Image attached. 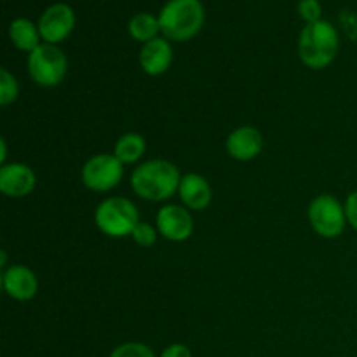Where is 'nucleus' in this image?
Returning <instances> with one entry per match:
<instances>
[{
    "instance_id": "obj_4",
    "label": "nucleus",
    "mask_w": 357,
    "mask_h": 357,
    "mask_svg": "<svg viewBox=\"0 0 357 357\" xmlns=\"http://www.w3.org/2000/svg\"><path fill=\"white\" fill-rule=\"evenodd\" d=\"M94 223L105 236L122 239L131 236L139 223L138 208L126 197H108L98 204Z\"/></svg>"
},
{
    "instance_id": "obj_2",
    "label": "nucleus",
    "mask_w": 357,
    "mask_h": 357,
    "mask_svg": "<svg viewBox=\"0 0 357 357\" xmlns=\"http://www.w3.org/2000/svg\"><path fill=\"white\" fill-rule=\"evenodd\" d=\"M340 47V35L333 23L319 20L303 26L298 37V56L310 70H323L335 61Z\"/></svg>"
},
{
    "instance_id": "obj_8",
    "label": "nucleus",
    "mask_w": 357,
    "mask_h": 357,
    "mask_svg": "<svg viewBox=\"0 0 357 357\" xmlns=\"http://www.w3.org/2000/svg\"><path fill=\"white\" fill-rule=\"evenodd\" d=\"M37 26L42 42L58 45L66 40L75 28V13L68 3L56 2L40 14Z\"/></svg>"
},
{
    "instance_id": "obj_10",
    "label": "nucleus",
    "mask_w": 357,
    "mask_h": 357,
    "mask_svg": "<svg viewBox=\"0 0 357 357\" xmlns=\"http://www.w3.org/2000/svg\"><path fill=\"white\" fill-rule=\"evenodd\" d=\"M35 185H37V176L26 164L7 162L0 167V192L6 197H26L33 192Z\"/></svg>"
},
{
    "instance_id": "obj_16",
    "label": "nucleus",
    "mask_w": 357,
    "mask_h": 357,
    "mask_svg": "<svg viewBox=\"0 0 357 357\" xmlns=\"http://www.w3.org/2000/svg\"><path fill=\"white\" fill-rule=\"evenodd\" d=\"M146 150V142L138 132H126L115 142L114 155L122 164H135L143 157Z\"/></svg>"
},
{
    "instance_id": "obj_17",
    "label": "nucleus",
    "mask_w": 357,
    "mask_h": 357,
    "mask_svg": "<svg viewBox=\"0 0 357 357\" xmlns=\"http://www.w3.org/2000/svg\"><path fill=\"white\" fill-rule=\"evenodd\" d=\"M128 31L136 42H139V44H146V42L160 37L159 17L153 16V14L150 13L135 14V16L129 20Z\"/></svg>"
},
{
    "instance_id": "obj_19",
    "label": "nucleus",
    "mask_w": 357,
    "mask_h": 357,
    "mask_svg": "<svg viewBox=\"0 0 357 357\" xmlns=\"http://www.w3.org/2000/svg\"><path fill=\"white\" fill-rule=\"evenodd\" d=\"M110 357H155L152 349L139 342H126L112 351Z\"/></svg>"
},
{
    "instance_id": "obj_22",
    "label": "nucleus",
    "mask_w": 357,
    "mask_h": 357,
    "mask_svg": "<svg viewBox=\"0 0 357 357\" xmlns=\"http://www.w3.org/2000/svg\"><path fill=\"white\" fill-rule=\"evenodd\" d=\"M345 213H347L349 225L357 230V190L349 194L347 201H345Z\"/></svg>"
},
{
    "instance_id": "obj_5",
    "label": "nucleus",
    "mask_w": 357,
    "mask_h": 357,
    "mask_svg": "<svg viewBox=\"0 0 357 357\" xmlns=\"http://www.w3.org/2000/svg\"><path fill=\"white\" fill-rule=\"evenodd\" d=\"M28 75L37 86L56 87L63 82L68 72L66 54L54 44L42 42L35 51L28 54Z\"/></svg>"
},
{
    "instance_id": "obj_13",
    "label": "nucleus",
    "mask_w": 357,
    "mask_h": 357,
    "mask_svg": "<svg viewBox=\"0 0 357 357\" xmlns=\"http://www.w3.org/2000/svg\"><path fill=\"white\" fill-rule=\"evenodd\" d=\"M3 291L17 302H28L38 291V281L33 271L24 265H10L2 272Z\"/></svg>"
},
{
    "instance_id": "obj_14",
    "label": "nucleus",
    "mask_w": 357,
    "mask_h": 357,
    "mask_svg": "<svg viewBox=\"0 0 357 357\" xmlns=\"http://www.w3.org/2000/svg\"><path fill=\"white\" fill-rule=\"evenodd\" d=\"M181 202L192 211H204L213 201V190L209 181L197 173H188L181 176L180 188H178Z\"/></svg>"
},
{
    "instance_id": "obj_7",
    "label": "nucleus",
    "mask_w": 357,
    "mask_h": 357,
    "mask_svg": "<svg viewBox=\"0 0 357 357\" xmlns=\"http://www.w3.org/2000/svg\"><path fill=\"white\" fill-rule=\"evenodd\" d=\"M80 176L89 190L108 192L122 181L124 164L114 153H98L84 164Z\"/></svg>"
},
{
    "instance_id": "obj_18",
    "label": "nucleus",
    "mask_w": 357,
    "mask_h": 357,
    "mask_svg": "<svg viewBox=\"0 0 357 357\" xmlns=\"http://www.w3.org/2000/svg\"><path fill=\"white\" fill-rule=\"evenodd\" d=\"M20 96V84L7 68H0V105L9 107Z\"/></svg>"
},
{
    "instance_id": "obj_6",
    "label": "nucleus",
    "mask_w": 357,
    "mask_h": 357,
    "mask_svg": "<svg viewBox=\"0 0 357 357\" xmlns=\"http://www.w3.org/2000/svg\"><path fill=\"white\" fill-rule=\"evenodd\" d=\"M307 215H309V222L314 232L324 239H335V237L342 236L349 223L345 204H342L338 199L330 194H321L312 199Z\"/></svg>"
},
{
    "instance_id": "obj_9",
    "label": "nucleus",
    "mask_w": 357,
    "mask_h": 357,
    "mask_svg": "<svg viewBox=\"0 0 357 357\" xmlns=\"http://www.w3.org/2000/svg\"><path fill=\"white\" fill-rule=\"evenodd\" d=\"M155 227L164 239L171 243H183L194 234V218L190 209L178 204H167L157 213Z\"/></svg>"
},
{
    "instance_id": "obj_20",
    "label": "nucleus",
    "mask_w": 357,
    "mask_h": 357,
    "mask_svg": "<svg viewBox=\"0 0 357 357\" xmlns=\"http://www.w3.org/2000/svg\"><path fill=\"white\" fill-rule=\"evenodd\" d=\"M157 234H159L157 227L150 225V223L146 222H139L138 225H136V229L132 230L131 237L138 246L150 248L157 243Z\"/></svg>"
},
{
    "instance_id": "obj_24",
    "label": "nucleus",
    "mask_w": 357,
    "mask_h": 357,
    "mask_svg": "<svg viewBox=\"0 0 357 357\" xmlns=\"http://www.w3.org/2000/svg\"><path fill=\"white\" fill-rule=\"evenodd\" d=\"M0 162L7 164V143L6 138H0Z\"/></svg>"
},
{
    "instance_id": "obj_12",
    "label": "nucleus",
    "mask_w": 357,
    "mask_h": 357,
    "mask_svg": "<svg viewBox=\"0 0 357 357\" xmlns=\"http://www.w3.org/2000/svg\"><path fill=\"white\" fill-rule=\"evenodd\" d=\"M139 66L150 77H159L169 70L173 63V47L166 37H157L142 45L138 56Z\"/></svg>"
},
{
    "instance_id": "obj_11",
    "label": "nucleus",
    "mask_w": 357,
    "mask_h": 357,
    "mask_svg": "<svg viewBox=\"0 0 357 357\" xmlns=\"http://www.w3.org/2000/svg\"><path fill=\"white\" fill-rule=\"evenodd\" d=\"M225 146L232 159L241 162L253 160L264 150V135L253 126H241L230 132Z\"/></svg>"
},
{
    "instance_id": "obj_23",
    "label": "nucleus",
    "mask_w": 357,
    "mask_h": 357,
    "mask_svg": "<svg viewBox=\"0 0 357 357\" xmlns=\"http://www.w3.org/2000/svg\"><path fill=\"white\" fill-rule=\"evenodd\" d=\"M159 357H194L192 351L183 344H171L169 347H166L162 351V354Z\"/></svg>"
},
{
    "instance_id": "obj_3",
    "label": "nucleus",
    "mask_w": 357,
    "mask_h": 357,
    "mask_svg": "<svg viewBox=\"0 0 357 357\" xmlns=\"http://www.w3.org/2000/svg\"><path fill=\"white\" fill-rule=\"evenodd\" d=\"M157 17L162 37L169 42H187L202 30L206 10L201 0H167Z\"/></svg>"
},
{
    "instance_id": "obj_1",
    "label": "nucleus",
    "mask_w": 357,
    "mask_h": 357,
    "mask_svg": "<svg viewBox=\"0 0 357 357\" xmlns=\"http://www.w3.org/2000/svg\"><path fill=\"white\" fill-rule=\"evenodd\" d=\"M181 174L173 162L152 159L139 164L131 174V188L138 197L150 202H162L178 194Z\"/></svg>"
},
{
    "instance_id": "obj_15",
    "label": "nucleus",
    "mask_w": 357,
    "mask_h": 357,
    "mask_svg": "<svg viewBox=\"0 0 357 357\" xmlns=\"http://www.w3.org/2000/svg\"><path fill=\"white\" fill-rule=\"evenodd\" d=\"M9 40L13 42L14 47L23 52H28V54L42 44L38 26L33 21L28 20V17H16V20L10 21Z\"/></svg>"
},
{
    "instance_id": "obj_21",
    "label": "nucleus",
    "mask_w": 357,
    "mask_h": 357,
    "mask_svg": "<svg viewBox=\"0 0 357 357\" xmlns=\"http://www.w3.org/2000/svg\"><path fill=\"white\" fill-rule=\"evenodd\" d=\"M298 14L305 24L316 23V21L323 20V7H321L319 0H300L298 2Z\"/></svg>"
}]
</instances>
